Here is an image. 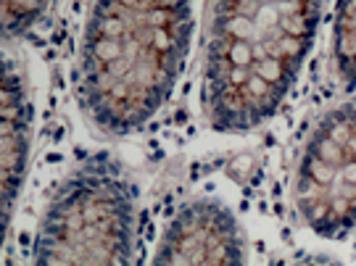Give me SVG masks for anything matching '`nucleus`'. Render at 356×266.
<instances>
[{
	"label": "nucleus",
	"instance_id": "39448f33",
	"mask_svg": "<svg viewBox=\"0 0 356 266\" xmlns=\"http://www.w3.org/2000/svg\"><path fill=\"white\" fill-rule=\"evenodd\" d=\"M245 235L238 216L214 198H193L169 216L156 242V264H243Z\"/></svg>",
	"mask_w": 356,
	"mask_h": 266
},
{
	"label": "nucleus",
	"instance_id": "20e7f679",
	"mask_svg": "<svg viewBox=\"0 0 356 266\" xmlns=\"http://www.w3.org/2000/svg\"><path fill=\"white\" fill-rule=\"evenodd\" d=\"M291 203L298 224L317 240L356 235V98L312 122L293 164Z\"/></svg>",
	"mask_w": 356,
	"mask_h": 266
},
{
	"label": "nucleus",
	"instance_id": "0eeeda50",
	"mask_svg": "<svg viewBox=\"0 0 356 266\" xmlns=\"http://www.w3.org/2000/svg\"><path fill=\"white\" fill-rule=\"evenodd\" d=\"M330 69L335 82L356 90V0H338L330 26Z\"/></svg>",
	"mask_w": 356,
	"mask_h": 266
},
{
	"label": "nucleus",
	"instance_id": "f03ea898",
	"mask_svg": "<svg viewBox=\"0 0 356 266\" xmlns=\"http://www.w3.org/2000/svg\"><path fill=\"white\" fill-rule=\"evenodd\" d=\"M322 0H214L201 106L219 132H248L280 111L317 38Z\"/></svg>",
	"mask_w": 356,
	"mask_h": 266
},
{
	"label": "nucleus",
	"instance_id": "6e6552de",
	"mask_svg": "<svg viewBox=\"0 0 356 266\" xmlns=\"http://www.w3.org/2000/svg\"><path fill=\"white\" fill-rule=\"evenodd\" d=\"M53 0H0V42L24 38L45 19Z\"/></svg>",
	"mask_w": 356,
	"mask_h": 266
},
{
	"label": "nucleus",
	"instance_id": "f257e3e1",
	"mask_svg": "<svg viewBox=\"0 0 356 266\" xmlns=\"http://www.w3.org/2000/svg\"><path fill=\"white\" fill-rule=\"evenodd\" d=\"M193 40V0H92L79 45V98L106 135L151 124Z\"/></svg>",
	"mask_w": 356,
	"mask_h": 266
},
{
	"label": "nucleus",
	"instance_id": "423d86ee",
	"mask_svg": "<svg viewBox=\"0 0 356 266\" xmlns=\"http://www.w3.org/2000/svg\"><path fill=\"white\" fill-rule=\"evenodd\" d=\"M32 151V103L22 66L0 48V251Z\"/></svg>",
	"mask_w": 356,
	"mask_h": 266
},
{
	"label": "nucleus",
	"instance_id": "7ed1b4c3",
	"mask_svg": "<svg viewBox=\"0 0 356 266\" xmlns=\"http://www.w3.org/2000/svg\"><path fill=\"white\" fill-rule=\"evenodd\" d=\"M140 201L127 169L95 153L66 174L40 219L35 264H132Z\"/></svg>",
	"mask_w": 356,
	"mask_h": 266
}]
</instances>
